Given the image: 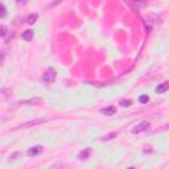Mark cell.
Returning a JSON list of instances; mask_svg holds the SVG:
<instances>
[{
    "instance_id": "1",
    "label": "cell",
    "mask_w": 169,
    "mask_h": 169,
    "mask_svg": "<svg viewBox=\"0 0 169 169\" xmlns=\"http://www.w3.org/2000/svg\"><path fill=\"white\" fill-rule=\"evenodd\" d=\"M42 79L45 82H48V83H53L54 82V79H56V70L54 69H48L46 71H45V74L42 75Z\"/></svg>"
},
{
    "instance_id": "2",
    "label": "cell",
    "mask_w": 169,
    "mask_h": 169,
    "mask_svg": "<svg viewBox=\"0 0 169 169\" xmlns=\"http://www.w3.org/2000/svg\"><path fill=\"white\" fill-rule=\"evenodd\" d=\"M149 122H142V123H139L136 127L132 128V132L134 134H140V132H144V131H147L148 128H149Z\"/></svg>"
},
{
    "instance_id": "3",
    "label": "cell",
    "mask_w": 169,
    "mask_h": 169,
    "mask_svg": "<svg viewBox=\"0 0 169 169\" xmlns=\"http://www.w3.org/2000/svg\"><path fill=\"white\" fill-rule=\"evenodd\" d=\"M126 3H128L134 8H142L147 4V0H126Z\"/></svg>"
},
{
    "instance_id": "4",
    "label": "cell",
    "mask_w": 169,
    "mask_h": 169,
    "mask_svg": "<svg viewBox=\"0 0 169 169\" xmlns=\"http://www.w3.org/2000/svg\"><path fill=\"white\" fill-rule=\"evenodd\" d=\"M46 120L45 119H36V120H31V122H27V123H23L21 128H25V127H32V126H37V124H41V123H45Z\"/></svg>"
},
{
    "instance_id": "5",
    "label": "cell",
    "mask_w": 169,
    "mask_h": 169,
    "mask_svg": "<svg viewBox=\"0 0 169 169\" xmlns=\"http://www.w3.org/2000/svg\"><path fill=\"white\" fill-rule=\"evenodd\" d=\"M41 152H42V147L36 146V147H32L31 149L28 151V155H29V156H36V155L41 153Z\"/></svg>"
},
{
    "instance_id": "6",
    "label": "cell",
    "mask_w": 169,
    "mask_h": 169,
    "mask_svg": "<svg viewBox=\"0 0 169 169\" xmlns=\"http://www.w3.org/2000/svg\"><path fill=\"white\" fill-rule=\"evenodd\" d=\"M115 112H116V108L114 106H110V107L103 108V110H102V114H104L106 116H111V115H114Z\"/></svg>"
},
{
    "instance_id": "7",
    "label": "cell",
    "mask_w": 169,
    "mask_h": 169,
    "mask_svg": "<svg viewBox=\"0 0 169 169\" xmlns=\"http://www.w3.org/2000/svg\"><path fill=\"white\" fill-rule=\"evenodd\" d=\"M23 104H41L42 99L41 98H33V99H28V100H23Z\"/></svg>"
},
{
    "instance_id": "8",
    "label": "cell",
    "mask_w": 169,
    "mask_h": 169,
    "mask_svg": "<svg viewBox=\"0 0 169 169\" xmlns=\"http://www.w3.org/2000/svg\"><path fill=\"white\" fill-rule=\"evenodd\" d=\"M168 83L167 82H164V83H161V84H159L157 87H156V92H159V94H163V92H165L167 90H168Z\"/></svg>"
},
{
    "instance_id": "9",
    "label": "cell",
    "mask_w": 169,
    "mask_h": 169,
    "mask_svg": "<svg viewBox=\"0 0 169 169\" xmlns=\"http://www.w3.org/2000/svg\"><path fill=\"white\" fill-rule=\"evenodd\" d=\"M32 37H33V31H25L21 34V38L25 40V41H29V40H32Z\"/></svg>"
},
{
    "instance_id": "10",
    "label": "cell",
    "mask_w": 169,
    "mask_h": 169,
    "mask_svg": "<svg viewBox=\"0 0 169 169\" xmlns=\"http://www.w3.org/2000/svg\"><path fill=\"white\" fill-rule=\"evenodd\" d=\"M36 20H37V15L33 13V15H29L27 17V23L28 24H33V23H36Z\"/></svg>"
},
{
    "instance_id": "11",
    "label": "cell",
    "mask_w": 169,
    "mask_h": 169,
    "mask_svg": "<svg viewBox=\"0 0 169 169\" xmlns=\"http://www.w3.org/2000/svg\"><path fill=\"white\" fill-rule=\"evenodd\" d=\"M90 155V149H83L79 152V159H87Z\"/></svg>"
},
{
    "instance_id": "12",
    "label": "cell",
    "mask_w": 169,
    "mask_h": 169,
    "mask_svg": "<svg viewBox=\"0 0 169 169\" xmlns=\"http://www.w3.org/2000/svg\"><path fill=\"white\" fill-rule=\"evenodd\" d=\"M7 15V11H5V7L3 4H0V19H3L4 16Z\"/></svg>"
},
{
    "instance_id": "13",
    "label": "cell",
    "mask_w": 169,
    "mask_h": 169,
    "mask_svg": "<svg viewBox=\"0 0 169 169\" xmlns=\"http://www.w3.org/2000/svg\"><path fill=\"white\" fill-rule=\"evenodd\" d=\"M120 104H122L123 107H130L131 104H132V102H131L130 99H128V100H122V102H120Z\"/></svg>"
},
{
    "instance_id": "14",
    "label": "cell",
    "mask_w": 169,
    "mask_h": 169,
    "mask_svg": "<svg viewBox=\"0 0 169 169\" xmlns=\"http://www.w3.org/2000/svg\"><path fill=\"white\" fill-rule=\"evenodd\" d=\"M139 100H140V103H147L149 100V98H148V95H142L139 98Z\"/></svg>"
},
{
    "instance_id": "15",
    "label": "cell",
    "mask_w": 169,
    "mask_h": 169,
    "mask_svg": "<svg viewBox=\"0 0 169 169\" xmlns=\"http://www.w3.org/2000/svg\"><path fill=\"white\" fill-rule=\"evenodd\" d=\"M5 32H7V28L4 25H0V37H4V36H5Z\"/></svg>"
},
{
    "instance_id": "16",
    "label": "cell",
    "mask_w": 169,
    "mask_h": 169,
    "mask_svg": "<svg viewBox=\"0 0 169 169\" xmlns=\"http://www.w3.org/2000/svg\"><path fill=\"white\" fill-rule=\"evenodd\" d=\"M19 156H21V152H16V153L12 155L9 159H11V160H16V157H19Z\"/></svg>"
}]
</instances>
